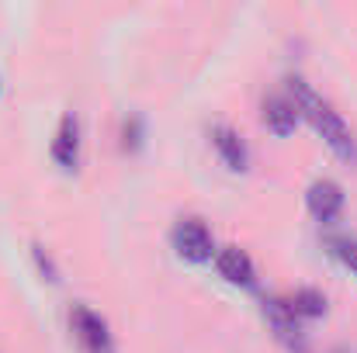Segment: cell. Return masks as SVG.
Returning a JSON list of instances; mask_svg holds the SVG:
<instances>
[{
    "instance_id": "10",
    "label": "cell",
    "mask_w": 357,
    "mask_h": 353,
    "mask_svg": "<svg viewBox=\"0 0 357 353\" xmlns=\"http://www.w3.org/2000/svg\"><path fill=\"white\" fill-rule=\"evenodd\" d=\"M284 301H288V308H291L298 319H319V315H326V295L316 291V288H298V291L288 295Z\"/></svg>"
},
{
    "instance_id": "8",
    "label": "cell",
    "mask_w": 357,
    "mask_h": 353,
    "mask_svg": "<svg viewBox=\"0 0 357 353\" xmlns=\"http://www.w3.org/2000/svg\"><path fill=\"white\" fill-rule=\"evenodd\" d=\"M212 146H215V152L222 156V163L229 166V170H246V163H250V152H246V142H243V135H239L233 125H215L212 128Z\"/></svg>"
},
{
    "instance_id": "6",
    "label": "cell",
    "mask_w": 357,
    "mask_h": 353,
    "mask_svg": "<svg viewBox=\"0 0 357 353\" xmlns=\"http://www.w3.org/2000/svg\"><path fill=\"white\" fill-rule=\"evenodd\" d=\"M80 146H84V139H80V118L73 115V111H66L63 121H59V128H56V139H52V159L63 170H77L80 166Z\"/></svg>"
},
{
    "instance_id": "9",
    "label": "cell",
    "mask_w": 357,
    "mask_h": 353,
    "mask_svg": "<svg viewBox=\"0 0 357 353\" xmlns=\"http://www.w3.org/2000/svg\"><path fill=\"white\" fill-rule=\"evenodd\" d=\"M264 125L274 132V135H291L295 132V125H298V108H295V101L291 97H284V94H271L267 101H264Z\"/></svg>"
},
{
    "instance_id": "2",
    "label": "cell",
    "mask_w": 357,
    "mask_h": 353,
    "mask_svg": "<svg viewBox=\"0 0 357 353\" xmlns=\"http://www.w3.org/2000/svg\"><path fill=\"white\" fill-rule=\"evenodd\" d=\"M70 329H73V340L80 343L84 353H119L108 319L84 301H77L70 308Z\"/></svg>"
},
{
    "instance_id": "3",
    "label": "cell",
    "mask_w": 357,
    "mask_h": 353,
    "mask_svg": "<svg viewBox=\"0 0 357 353\" xmlns=\"http://www.w3.org/2000/svg\"><path fill=\"white\" fill-rule=\"evenodd\" d=\"M170 242H174V249H177L184 260H191V263L212 260V249H215L208 226H205L198 215L177 219V226H174V233H170Z\"/></svg>"
},
{
    "instance_id": "1",
    "label": "cell",
    "mask_w": 357,
    "mask_h": 353,
    "mask_svg": "<svg viewBox=\"0 0 357 353\" xmlns=\"http://www.w3.org/2000/svg\"><path fill=\"white\" fill-rule=\"evenodd\" d=\"M288 87H291V101H295V108H298V118L305 115L312 121V128L323 135V142L333 149L337 159L357 166V139H354V132H351V125L344 121V115H340L326 97H319L302 77H291Z\"/></svg>"
},
{
    "instance_id": "11",
    "label": "cell",
    "mask_w": 357,
    "mask_h": 353,
    "mask_svg": "<svg viewBox=\"0 0 357 353\" xmlns=\"http://www.w3.org/2000/svg\"><path fill=\"white\" fill-rule=\"evenodd\" d=\"M330 253L357 277V235H333L330 239Z\"/></svg>"
},
{
    "instance_id": "5",
    "label": "cell",
    "mask_w": 357,
    "mask_h": 353,
    "mask_svg": "<svg viewBox=\"0 0 357 353\" xmlns=\"http://www.w3.org/2000/svg\"><path fill=\"white\" fill-rule=\"evenodd\" d=\"M264 315H267L271 329L278 333V340H281L288 350H302V347H305V336H302L298 315L288 308L284 298H267V301H264Z\"/></svg>"
},
{
    "instance_id": "4",
    "label": "cell",
    "mask_w": 357,
    "mask_h": 353,
    "mask_svg": "<svg viewBox=\"0 0 357 353\" xmlns=\"http://www.w3.org/2000/svg\"><path fill=\"white\" fill-rule=\"evenodd\" d=\"M305 205H309V212H312L316 222H333V219H340L347 198H344V187H340L337 180L323 177V180H312V184H309Z\"/></svg>"
},
{
    "instance_id": "12",
    "label": "cell",
    "mask_w": 357,
    "mask_h": 353,
    "mask_svg": "<svg viewBox=\"0 0 357 353\" xmlns=\"http://www.w3.org/2000/svg\"><path fill=\"white\" fill-rule=\"evenodd\" d=\"M35 260H38V270H42V274H49V281H56V267H52L49 253H42V246H35Z\"/></svg>"
},
{
    "instance_id": "7",
    "label": "cell",
    "mask_w": 357,
    "mask_h": 353,
    "mask_svg": "<svg viewBox=\"0 0 357 353\" xmlns=\"http://www.w3.org/2000/svg\"><path fill=\"white\" fill-rule=\"evenodd\" d=\"M215 267H219V274L229 284H239V288H253L257 284V267H253L250 253L239 249V246H222L215 253Z\"/></svg>"
}]
</instances>
